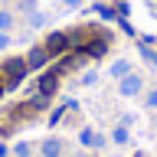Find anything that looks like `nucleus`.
Returning <instances> with one entry per match:
<instances>
[{"label":"nucleus","mask_w":157,"mask_h":157,"mask_svg":"<svg viewBox=\"0 0 157 157\" xmlns=\"http://www.w3.org/2000/svg\"><path fill=\"white\" fill-rule=\"evenodd\" d=\"M131 157H144V154H141V151H137V154H131Z\"/></svg>","instance_id":"nucleus-24"},{"label":"nucleus","mask_w":157,"mask_h":157,"mask_svg":"<svg viewBox=\"0 0 157 157\" xmlns=\"http://www.w3.org/2000/svg\"><path fill=\"white\" fill-rule=\"evenodd\" d=\"M111 141H115V144H128V124H118L115 131H111Z\"/></svg>","instance_id":"nucleus-14"},{"label":"nucleus","mask_w":157,"mask_h":157,"mask_svg":"<svg viewBox=\"0 0 157 157\" xmlns=\"http://www.w3.org/2000/svg\"><path fill=\"white\" fill-rule=\"evenodd\" d=\"M144 108L157 111V88H144Z\"/></svg>","instance_id":"nucleus-15"},{"label":"nucleus","mask_w":157,"mask_h":157,"mask_svg":"<svg viewBox=\"0 0 157 157\" xmlns=\"http://www.w3.org/2000/svg\"><path fill=\"white\" fill-rule=\"evenodd\" d=\"M118 92L124 98H137V95H144V78L137 75V72H128L124 78H118Z\"/></svg>","instance_id":"nucleus-3"},{"label":"nucleus","mask_w":157,"mask_h":157,"mask_svg":"<svg viewBox=\"0 0 157 157\" xmlns=\"http://www.w3.org/2000/svg\"><path fill=\"white\" fill-rule=\"evenodd\" d=\"M13 23H17V17H13L10 10H0V33H10Z\"/></svg>","instance_id":"nucleus-12"},{"label":"nucleus","mask_w":157,"mask_h":157,"mask_svg":"<svg viewBox=\"0 0 157 157\" xmlns=\"http://www.w3.org/2000/svg\"><path fill=\"white\" fill-rule=\"evenodd\" d=\"M3 92H7V88H3V78H0V95H3Z\"/></svg>","instance_id":"nucleus-23"},{"label":"nucleus","mask_w":157,"mask_h":157,"mask_svg":"<svg viewBox=\"0 0 157 157\" xmlns=\"http://www.w3.org/2000/svg\"><path fill=\"white\" fill-rule=\"evenodd\" d=\"M20 10H23V13H33V10H36V0H23Z\"/></svg>","instance_id":"nucleus-18"},{"label":"nucleus","mask_w":157,"mask_h":157,"mask_svg":"<svg viewBox=\"0 0 157 157\" xmlns=\"http://www.w3.org/2000/svg\"><path fill=\"white\" fill-rule=\"evenodd\" d=\"M13 154H17V157H29V144H17V147H13Z\"/></svg>","instance_id":"nucleus-17"},{"label":"nucleus","mask_w":157,"mask_h":157,"mask_svg":"<svg viewBox=\"0 0 157 157\" xmlns=\"http://www.w3.org/2000/svg\"><path fill=\"white\" fill-rule=\"evenodd\" d=\"M108 52V36L105 39H95V43H82L78 46V56H88V59H98Z\"/></svg>","instance_id":"nucleus-4"},{"label":"nucleus","mask_w":157,"mask_h":157,"mask_svg":"<svg viewBox=\"0 0 157 157\" xmlns=\"http://www.w3.org/2000/svg\"><path fill=\"white\" fill-rule=\"evenodd\" d=\"M49 52H46V46H33L29 49V56H26V69H43V66H49Z\"/></svg>","instance_id":"nucleus-5"},{"label":"nucleus","mask_w":157,"mask_h":157,"mask_svg":"<svg viewBox=\"0 0 157 157\" xmlns=\"http://www.w3.org/2000/svg\"><path fill=\"white\" fill-rule=\"evenodd\" d=\"M62 3H66V7H72V10H75V7H82L85 0H62Z\"/></svg>","instance_id":"nucleus-21"},{"label":"nucleus","mask_w":157,"mask_h":157,"mask_svg":"<svg viewBox=\"0 0 157 157\" xmlns=\"http://www.w3.org/2000/svg\"><path fill=\"white\" fill-rule=\"evenodd\" d=\"M78 141H82L85 147H105V134H98V131H92V128H82Z\"/></svg>","instance_id":"nucleus-7"},{"label":"nucleus","mask_w":157,"mask_h":157,"mask_svg":"<svg viewBox=\"0 0 157 157\" xmlns=\"http://www.w3.org/2000/svg\"><path fill=\"white\" fill-rule=\"evenodd\" d=\"M26 56L23 59H7V62H3V66H0V78H3V88H17L20 82H23V78H26Z\"/></svg>","instance_id":"nucleus-1"},{"label":"nucleus","mask_w":157,"mask_h":157,"mask_svg":"<svg viewBox=\"0 0 157 157\" xmlns=\"http://www.w3.org/2000/svg\"><path fill=\"white\" fill-rule=\"evenodd\" d=\"M128 72H131V62H128V59H115V62L108 66V75L111 78H124Z\"/></svg>","instance_id":"nucleus-9"},{"label":"nucleus","mask_w":157,"mask_h":157,"mask_svg":"<svg viewBox=\"0 0 157 157\" xmlns=\"http://www.w3.org/2000/svg\"><path fill=\"white\" fill-rule=\"evenodd\" d=\"M39 154H43V157H59V154H62V141H59V137L43 141V144H39Z\"/></svg>","instance_id":"nucleus-8"},{"label":"nucleus","mask_w":157,"mask_h":157,"mask_svg":"<svg viewBox=\"0 0 157 157\" xmlns=\"http://www.w3.org/2000/svg\"><path fill=\"white\" fill-rule=\"evenodd\" d=\"M43 46H46V52L52 59H59V56H66V52H72V39H69V33H49L46 36V43H43Z\"/></svg>","instance_id":"nucleus-2"},{"label":"nucleus","mask_w":157,"mask_h":157,"mask_svg":"<svg viewBox=\"0 0 157 157\" xmlns=\"http://www.w3.org/2000/svg\"><path fill=\"white\" fill-rule=\"evenodd\" d=\"M59 78H62V75H56V72H52V69H49L46 75L39 78V85H36V92H43V95H56V92H59Z\"/></svg>","instance_id":"nucleus-6"},{"label":"nucleus","mask_w":157,"mask_h":157,"mask_svg":"<svg viewBox=\"0 0 157 157\" xmlns=\"http://www.w3.org/2000/svg\"><path fill=\"white\" fill-rule=\"evenodd\" d=\"M115 10H118V17H128V13H131V7H128V0H118V3H115Z\"/></svg>","instance_id":"nucleus-16"},{"label":"nucleus","mask_w":157,"mask_h":157,"mask_svg":"<svg viewBox=\"0 0 157 157\" xmlns=\"http://www.w3.org/2000/svg\"><path fill=\"white\" fill-rule=\"evenodd\" d=\"M10 151H7V144H3V141H0V157H7Z\"/></svg>","instance_id":"nucleus-22"},{"label":"nucleus","mask_w":157,"mask_h":157,"mask_svg":"<svg viewBox=\"0 0 157 157\" xmlns=\"http://www.w3.org/2000/svg\"><path fill=\"white\" fill-rule=\"evenodd\" d=\"M141 56H144V62L151 69H157V49L151 46V43H144V39H141Z\"/></svg>","instance_id":"nucleus-11"},{"label":"nucleus","mask_w":157,"mask_h":157,"mask_svg":"<svg viewBox=\"0 0 157 157\" xmlns=\"http://www.w3.org/2000/svg\"><path fill=\"white\" fill-rule=\"evenodd\" d=\"M95 13L101 20H118V10L115 7H105V3H95Z\"/></svg>","instance_id":"nucleus-13"},{"label":"nucleus","mask_w":157,"mask_h":157,"mask_svg":"<svg viewBox=\"0 0 157 157\" xmlns=\"http://www.w3.org/2000/svg\"><path fill=\"white\" fill-rule=\"evenodd\" d=\"M49 101H52V95H43V92H36V95L26 101V108H29V111H46Z\"/></svg>","instance_id":"nucleus-10"},{"label":"nucleus","mask_w":157,"mask_h":157,"mask_svg":"<svg viewBox=\"0 0 157 157\" xmlns=\"http://www.w3.org/2000/svg\"><path fill=\"white\" fill-rule=\"evenodd\" d=\"M88 157H95V154H88Z\"/></svg>","instance_id":"nucleus-25"},{"label":"nucleus","mask_w":157,"mask_h":157,"mask_svg":"<svg viewBox=\"0 0 157 157\" xmlns=\"http://www.w3.org/2000/svg\"><path fill=\"white\" fill-rule=\"evenodd\" d=\"M10 46V33H0V49H7Z\"/></svg>","instance_id":"nucleus-20"},{"label":"nucleus","mask_w":157,"mask_h":157,"mask_svg":"<svg viewBox=\"0 0 157 157\" xmlns=\"http://www.w3.org/2000/svg\"><path fill=\"white\" fill-rule=\"evenodd\" d=\"M82 85H95V72H85L82 75Z\"/></svg>","instance_id":"nucleus-19"}]
</instances>
